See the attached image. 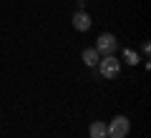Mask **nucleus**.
Returning <instances> with one entry per match:
<instances>
[{
  "instance_id": "nucleus-2",
  "label": "nucleus",
  "mask_w": 151,
  "mask_h": 138,
  "mask_svg": "<svg viewBox=\"0 0 151 138\" xmlns=\"http://www.w3.org/2000/svg\"><path fill=\"white\" fill-rule=\"evenodd\" d=\"M106 131H108V138H126V136H129V131H131V121L126 116H116L106 126Z\"/></svg>"
},
{
  "instance_id": "nucleus-8",
  "label": "nucleus",
  "mask_w": 151,
  "mask_h": 138,
  "mask_svg": "<svg viewBox=\"0 0 151 138\" xmlns=\"http://www.w3.org/2000/svg\"><path fill=\"white\" fill-rule=\"evenodd\" d=\"M141 48H144V55H146V58H149V50H151V45H149V40H144V45H141Z\"/></svg>"
},
{
  "instance_id": "nucleus-1",
  "label": "nucleus",
  "mask_w": 151,
  "mask_h": 138,
  "mask_svg": "<svg viewBox=\"0 0 151 138\" xmlns=\"http://www.w3.org/2000/svg\"><path fill=\"white\" fill-rule=\"evenodd\" d=\"M98 73H101L106 80L119 78V73H121V60L116 58V55H101V60H98Z\"/></svg>"
},
{
  "instance_id": "nucleus-4",
  "label": "nucleus",
  "mask_w": 151,
  "mask_h": 138,
  "mask_svg": "<svg viewBox=\"0 0 151 138\" xmlns=\"http://www.w3.org/2000/svg\"><path fill=\"white\" fill-rule=\"evenodd\" d=\"M73 28L78 33H86V30H91V15H88L86 10H78V13H73Z\"/></svg>"
},
{
  "instance_id": "nucleus-9",
  "label": "nucleus",
  "mask_w": 151,
  "mask_h": 138,
  "mask_svg": "<svg viewBox=\"0 0 151 138\" xmlns=\"http://www.w3.org/2000/svg\"><path fill=\"white\" fill-rule=\"evenodd\" d=\"M81 3H86V0H81Z\"/></svg>"
},
{
  "instance_id": "nucleus-7",
  "label": "nucleus",
  "mask_w": 151,
  "mask_h": 138,
  "mask_svg": "<svg viewBox=\"0 0 151 138\" xmlns=\"http://www.w3.org/2000/svg\"><path fill=\"white\" fill-rule=\"evenodd\" d=\"M124 60H126V63H131V65H136L141 58H139V53H134L131 48H124Z\"/></svg>"
},
{
  "instance_id": "nucleus-6",
  "label": "nucleus",
  "mask_w": 151,
  "mask_h": 138,
  "mask_svg": "<svg viewBox=\"0 0 151 138\" xmlns=\"http://www.w3.org/2000/svg\"><path fill=\"white\" fill-rule=\"evenodd\" d=\"M88 136H91V138H108L106 123H101V121H93V123H91V128H88Z\"/></svg>"
},
{
  "instance_id": "nucleus-5",
  "label": "nucleus",
  "mask_w": 151,
  "mask_h": 138,
  "mask_svg": "<svg viewBox=\"0 0 151 138\" xmlns=\"http://www.w3.org/2000/svg\"><path fill=\"white\" fill-rule=\"evenodd\" d=\"M81 60L88 65V68H96L98 60H101V55H98V50H96V48H86V50L81 53Z\"/></svg>"
},
{
  "instance_id": "nucleus-3",
  "label": "nucleus",
  "mask_w": 151,
  "mask_h": 138,
  "mask_svg": "<svg viewBox=\"0 0 151 138\" xmlns=\"http://www.w3.org/2000/svg\"><path fill=\"white\" fill-rule=\"evenodd\" d=\"M93 48L98 50V55H116L119 40H116V35H111V33H101V35L96 38V45H93Z\"/></svg>"
}]
</instances>
